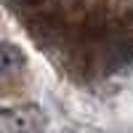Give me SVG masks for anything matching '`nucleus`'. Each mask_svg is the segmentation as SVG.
<instances>
[{
	"label": "nucleus",
	"instance_id": "nucleus-1",
	"mask_svg": "<svg viewBox=\"0 0 133 133\" xmlns=\"http://www.w3.org/2000/svg\"><path fill=\"white\" fill-rule=\"evenodd\" d=\"M45 128V115L35 104L11 107L3 112V130L5 133H40Z\"/></svg>",
	"mask_w": 133,
	"mask_h": 133
},
{
	"label": "nucleus",
	"instance_id": "nucleus-2",
	"mask_svg": "<svg viewBox=\"0 0 133 133\" xmlns=\"http://www.w3.org/2000/svg\"><path fill=\"white\" fill-rule=\"evenodd\" d=\"M104 64H107V69H125V66L133 64V37L128 35H117L109 40V45L104 51Z\"/></svg>",
	"mask_w": 133,
	"mask_h": 133
},
{
	"label": "nucleus",
	"instance_id": "nucleus-3",
	"mask_svg": "<svg viewBox=\"0 0 133 133\" xmlns=\"http://www.w3.org/2000/svg\"><path fill=\"white\" fill-rule=\"evenodd\" d=\"M21 66H24V53L14 43H3L0 45V72L5 77H14L16 72H21Z\"/></svg>",
	"mask_w": 133,
	"mask_h": 133
}]
</instances>
